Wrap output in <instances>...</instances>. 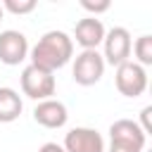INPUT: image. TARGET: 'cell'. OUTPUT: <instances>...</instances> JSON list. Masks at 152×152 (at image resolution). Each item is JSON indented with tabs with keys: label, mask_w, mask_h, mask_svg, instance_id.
<instances>
[{
	"label": "cell",
	"mask_w": 152,
	"mask_h": 152,
	"mask_svg": "<svg viewBox=\"0 0 152 152\" xmlns=\"http://www.w3.org/2000/svg\"><path fill=\"white\" fill-rule=\"evenodd\" d=\"M28 57H31L33 66L55 74L57 69H62V66H66L71 62V57H74V40L64 31H57V28L48 31L28 50Z\"/></svg>",
	"instance_id": "cell-1"
},
{
	"label": "cell",
	"mask_w": 152,
	"mask_h": 152,
	"mask_svg": "<svg viewBox=\"0 0 152 152\" xmlns=\"http://www.w3.org/2000/svg\"><path fill=\"white\" fill-rule=\"evenodd\" d=\"M55 88H57L55 74L43 71L33 64L24 66V71H21V93L26 97H31L36 102H43V100H50L55 95Z\"/></svg>",
	"instance_id": "cell-2"
},
{
	"label": "cell",
	"mask_w": 152,
	"mask_h": 152,
	"mask_svg": "<svg viewBox=\"0 0 152 152\" xmlns=\"http://www.w3.org/2000/svg\"><path fill=\"white\" fill-rule=\"evenodd\" d=\"M102 59L104 64H112V66H121L124 62H128L131 57V50H133V38L128 33V28L124 26H114L104 33V40H102Z\"/></svg>",
	"instance_id": "cell-3"
},
{
	"label": "cell",
	"mask_w": 152,
	"mask_h": 152,
	"mask_svg": "<svg viewBox=\"0 0 152 152\" xmlns=\"http://www.w3.org/2000/svg\"><path fill=\"white\" fill-rule=\"evenodd\" d=\"M104 59L97 50H81L74 57V66H71V76L78 86H95L102 76H104Z\"/></svg>",
	"instance_id": "cell-4"
},
{
	"label": "cell",
	"mask_w": 152,
	"mask_h": 152,
	"mask_svg": "<svg viewBox=\"0 0 152 152\" xmlns=\"http://www.w3.org/2000/svg\"><path fill=\"white\" fill-rule=\"evenodd\" d=\"M114 83H116V90L124 97H140L147 90V71H145V66L128 59L121 66H116Z\"/></svg>",
	"instance_id": "cell-5"
},
{
	"label": "cell",
	"mask_w": 152,
	"mask_h": 152,
	"mask_svg": "<svg viewBox=\"0 0 152 152\" xmlns=\"http://www.w3.org/2000/svg\"><path fill=\"white\" fill-rule=\"evenodd\" d=\"M28 57V40L21 31L7 28L0 33V62L7 66H17Z\"/></svg>",
	"instance_id": "cell-6"
},
{
	"label": "cell",
	"mask_w": 152,
	"mask_h": 152,
	"mask_svg": "<svg viewBox=\"0 0 152 152\" xmlns=\"http://www.w3.org/2000/svg\"><path fill=\"white\" fill-rule=\"evenodd\" d=\"M64 152H104V140L95 128L76 126L64 135Z\"/></svg>",
	"instance_id": "cell-7"
},
{
	"label": "cell",
	"mask_w": 152,
	"mask_h": 152,
	"mask_svg": "<svg viewBox=\"0 0 152 152\" xmlns=\"http://www.w3.org/2000/svg\"><path fill=\"white\" fill-rule=\"evenodd\" d=\"M104 24L102 19L97 17H86V19H78L76 26H74V38L83 50H97V45H102L104 40Z\"/></svg>",
	"instance_id": "cell-8"
},
{
	"label": "cell",
	"mask_w": 152,
	"mask_h": 152,
	"mask_svg": "<svg viewBox=\"0 0 152 152\" xmlns=\"http://www.w3.org/2000/svg\"><path fill=\"white\" fill-rule=\"evenodd\" d=\"M33 119L43 128H62L69 119V112H66L64 102L50 97V100H43L33 107Z\"/></svg>",
	"instance_id": "cell-9"
},
{
	"label": "cell",
	"mask_w": 152,
	"mask_h": 152,
	"mask_svg": "<svg viewBox=\"0 0 152 152\" xmlns=\"http://www.w3.org/2000/svg\"><path fill=\"white\" fill-rule=\"evenodd\" d=\"M109 140H116V142H128V145H135V147H145L147 142V135L142 133L140 124L133 121V119H119L109 126Z\"/></svg>",
	"instance_id": "cell-10"
},
{
	"label": "cell",
	"mask_w": 152,
	"mask_h": 152,
	"mask_svg": "<svg viewBox=\"0 0 152 152\" xmlns=\"http://www.w3.org/2000/svg\"><path fill=\"white\" fill-rule=\"evenodd\" d=\"M21 109H24V102H21L19 93H17L14 88L2 86V88H0V124H12V121H17L19 114H21Z\"/></svg>",
	"instance_id": "cell-11"
},
{
	"label": "cell",
	"mask_w": 152,
	"mask_h": 152,
	"mask_svg": "<svg viewBox=\"0 0 152 152\" xmlns=\"http://www.w3.org/2000/svg\"><path fill=\"white\" fill-rule=\"evenodd\" d=\"M131 52L135 55V64L150 66V64H152V36H150V33L140 36V38L133 43V50H131Z\"/></svg>",
	"instance_id": "cell-12"
},
{
	"label": "cell",
	"mask_w": 152,
	"mask_h": 152,
	"mask_svg": "<svg viewBox=\"0 0 152 152\" xmlns=\"http://www.w3.org/2000/svg\"><path fill=\"white\" fill-rule=\"evenodd\" d=\"M36 0H5L0 2L2 12H12V14H31L36 10Z\"/></svg>",
	"instance_id": "cell-13"
},
{
	"label": "cell",
	"mask_w": 152,
	"mask_h": 152,
	"mask_svg": "<svg viewBox=\"0 0 152 152\" xmlns=\"http://www.w3.org/2000/svg\"><path fill=\"white\" fill-rule=\"evenodd\" d=\"M81 7L86 10V12H90V17H97V14H102V12H107L109 7H112V2L109 0H81Z\"/></svg>",
	"instance_id": "cell-14"
},
{
	"label": "cell",
	"mask_w": 152,
	"mask_h": 152,
	"mask_svg": "<svg viewBox=\"0 0 152 152\" xmlns=\"http://www.w3.org/2000/svg\"><path fill=\"white\" fill-rule=\"evenodd\" d=\"M104 152H142V150H140V147H135V145H128V142L109 140V147H104Z\"/></svg>",
	"instance_id": "cell-15"
},
{
	"label": "cell",
	"mask_w": 152,
	"mask_h": 152,
	"mask_svg": "<svg viewBox=\"0 0 152 152\" xmlns=\"http://www.w3.org/2000/svg\"><path fill=\"white\" fill-rule=\"evenodd\" d=\"M150 114H152V107H150V104H147V107H142V112H140V121H142V126H140V128H142V133H145V135H150V133H152Z\"/></svg>",
	"instance_id": "cell-16"
},
{
	"label": "cell",
	"mask_w": 152,
	"mask_h": 152,
	"mask_svg": "<svg viewBox=\"0 0 152 152\" xmlns=\"http://www.w3.org/2000/svg\"><path fill=\"white\" fill-rule=\"evenodd\" d=\"M38 152H64V147H62V145H57V142H45Z\"/></svg>",
	"instance_id": "cell-17"
},
{
	"label": "cell",
	"mask_w": 152,
	"mask_h": 152,
	"mask_svg": "<svg viewBox=\"0 0 152 152\" xmlns=\"http://www.w3.org/2000/svg\"><path fill=\"white\" fill-rule=\"evenodd\" d=\"M2 14H5V12H2V7H0V21H2Z\"/></svg>",
	"instance_id": "cell-18"
}]
</instances>
